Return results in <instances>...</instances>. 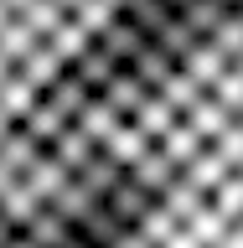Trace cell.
Listing matches in <instances>:
<instances>
[{
    "mask_svg": "<svg viewBox=\"0 0 243 248\" xmlns=\"http://www.w3.org/2000/svg\"><path fill=\"white\" fill-rule=\"evenodd\" d=\"M73 176H78L83 186H88L93 197H109V191H114V181L124 176V160H119L114 150H104V145H98V150H93L88 160H83V166L73 170Z\"/></svg>",
    "mask_w": 243,
    "mask_h": 248,
    "instance_id": "obj_1",
    "label": "cell"
},
{
    "mask_svg": "<svg viewBox=\"0 0 243 248\" xmlns=\"http://www.w3.org/2000/svg\"><path fill=\"white\" fill-rule=\"evenodd\" d=\"M73 16H78V21H83L88 31H104V26H109V21H114L119 11H114L109 0H78V5H73Z\"/></svg>",
    "mask_w": 243,
    "mask_h": 248,
    "instance_id": "obj_3",
    "label": "cell"
},
{
    "mask_svg": "<svg viewBox=\"0 0 243 248\" xmlns=\"http://www.w3.org/2000/svg\"><path fill=\"white\" fill-rule=\"evenodd\" d=\"M98 145H104V150H114V155H119V160H124V166H135V160H140V155H145V150H150L155 140L145 135V129H140L135 119H124L119 129H114V135H109V140H98Z\"/></svg>",
    "mask_w": 243,
    "mask_h": 248,
    "instance_id": "obj_2",
    "label": "cell"
},
{
    "mask_svg": "<svg viewBox=\"0 0 243 248\" xmlns=\"http://www.w3.org/2000/svg\"><path fill=\"white\" fill-rule=\"evenodd\" d=\"M5 248H42V243H36V238H31L26 228H16V238H11V243H5Z\"/></svg>",
    "mask_w": 243,
    "mask_h": 248,
    "instance_id": "obj_4",
    "label": "cell"
}]
</instances>
